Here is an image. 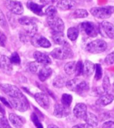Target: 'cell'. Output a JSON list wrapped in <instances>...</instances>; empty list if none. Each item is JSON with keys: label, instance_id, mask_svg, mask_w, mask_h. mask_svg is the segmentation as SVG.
<instances>
[{"label": "cell", "instance_id": "obj_1", "mask_svg": "<svg viewBox=\"0 0 114 128\" xmlns=\"http://www.w3.org/2000/svg\"><path fill=\"white\" fill-rule=\"evenodd\" d=\"M66 86L67 88L73 92H77L79 94H82L89 89L88 82L79 78H73L67 81L66 82Z\"/></svg>", "mask_w": 114, "mask_h": 128}, {"label": "cell", "instance_id": "obj_2", "mask_svg": "<svg viewBox=\"0 0 114 128\" xmlns=\"http://www.w3.org/2000/svg\"><path fill=\"white\" fill-rule=\"evenodd\" d=\"M19 23L23 26L25 34L30 37L36 35L37 32V26L33 20L29 17H21L18 20Z\"/></svg>", "mask_w": 114, "mask_h": 128}, {"label": "cell", "instance_id": "obj_3", "mask_svg": "<svg viewBox=\"0 0 114 128\" xmlns=\"http://www.w3.org/2000/svg\"><path fill=\"white\" fill-rule=\"evenodd\" d=\"M90 13L98 19H108L114 13V7H95L90 9Z\"/></svg>", "mask_w": 114, "mask_h": 128}, {"label": "cell", "instance_id": "obj_4", "mask_svg": "<svg viewBox=\"0 0 114 128\" xmlns=\"http://www.w3.org/2000/svg\"><path fill=\"white\" fill-rule=\"evenodd\" d=\"M50 54L53 58L57 60H65L71 58L73 56L71 49L67 45L62 46L59 48H56L51 52Z\"/></svg>", "mask_w": 114, "mask_h": 128}, {"label": "cell", "instance_id": "obj_5", "mask_svg": "<svg viewBox=\"0 0 114 128\" xmlns=\"http://www.w3.org/2000/svg\"><path fill=\"white\" fill-rule=\"evenodd\" d=\"M107 47H108L107 43L104 40L98 39L88 43L85 49L88 52L92 54H99L106 50Z\"/></svg>", "mask_w": 114, "mask_h": 128}, {"label": "cell", "instance_id": "obj_6", "mask_svg": "<svg viewBox=\"0 0 114 128\" xmlns=\"http://www.w3.org/2000/svg\"><path fill=\"white\" fill-rule=\"evenodd\" d=\"M9 102L11 106L19 111L24 112L29 109V102L24 95L19 98H9Z\"/></svg>", "mask_w": 114, "mask_h": 128}, {"label": "cell", "instance_id": "obj_7", "mask_svg": "<svg viewBox=\"0 0 114 128\" xmlns=\"http://www.w3.org/2000/svg\"><path fill=\"white\" fill-rule=\"evenodd\" d=\"M0 88L9 98H19L23 96L20 89L11 84H1Z\"/></svg>", "mask_w": 114, "mask_h": 128}, {"label": "cell", "instance_id": "obj_8", "mask_svg": "<svg viewBox=\"0 0 114 128\" xmlns=\"http://www.w3.org/2000/svg\"><path fill=\"white\" fill-rule=\"evenodd\" d=\"M79 28L89 37H96L99 32V27L91 22H83L79 24Z\"/></svg>", "mask_w": 114, "mask_h": 128}, {"label": "cell", "instance_id": "obj_9", "mask_svg": "<svg viewBox=\"0 0 114 128\" xmlns=\"http://www.w3.org/2000/svg\"><path fill=\"white\" fill-rule=\"evenodd\" d=\"M47 22L48 26L54 32H63L64 30V23L62 20L57 16L48 17Z\"/></svg>", "mask_w": 114, "mask_h": 128}, {"label": "cell", "instance_id": "obj_10", "mask_svg": "<svg viewBox=\"0 0 114 128\" xmlns=\"http://www.w3.org/2000/svg\"><path fill=\"white\" fill-rule=\"evenodd\" d=\"M99 31L105 38L114 39V25L109 22L104 21L101 23Z\"/></svg>", "mask_w": 114, "mask_h": 128}, {"label": "cell", "instance_id": "obj_11", "mask_svg": "<svg viewBox=\"0 0 114 128\" xmlns=\"http://www.w3.org/2000/svg\"><path fill=\"white\" fill-rule=\"evenodd\" d=\"M5 4L7 8L14 14L21 15L23 13L24 9L23 5L19 2L13 0H7Z\"/></svg>", "mask_w": 114, "mask_h": 128}, {"label": "cell", "instance_id": "obj_12", "mask_svg": "<svg viewBox=\"0 0 114 128\" xmlns=\"http://www.w3.org/2000/svg\"><path fill=\"white\" fill-rule=\"evenodd\" d=\"M31 43L34 46L37 47H42V48H50L51 46V43L49 40L44 36L40 35H35L31 37Z\"/></svg>", "mask_w": 114, "mask_h": 128}, {"label": "cell", "instance_id": "obj_13", "mask_svg": "<svg viewBox=\"0 0 114 128\" xmlns=\"http://www.w3.org/2000/svg\"><path fill=\"white\" fill-rule=\"evenodd\" d=\"M69 107H67L61 103H57L54 106V116L58 118H63L67 117L69 114Z\"/></svg>", "mask_w": 114, "mask_h": 128}, {"label": "cell", "instance_id": "obj_14", "mask_svg": "<svg viewBox=\"0 0 114 128\" xmlns=\"http://www.w3.org/2000/svg\"><path fill=\"white\" fill-rule=\"evenodd\" d=\"M35 101L39 105L45 109H48L50 107V101L48 95L44 92H37L34 95Z\"/></svg>", "mask_w": 114, "mask_h": 128}, {"label": "cell", "instance_id": "obj_15", "mask_svg": "<svg viewBox=\"0 0 114 128\" xmlns=\"http://www.w3.org/2000/svg\"><path fill=\"white\" fill-rule=\"evenodd\" d=\"M87 113V106L84 103H77L73 109V114L77 119L84 120Z\"/></svg>", "mask_w": 114, "mask_h": 128}, {"label": "cell", "instance_id": "obj_16", "mask_svg": "<svg viewBox=\"0 0 114 128\" xmlns=\"http://www.w3.org/2000/svg\"><path fill=\"white\" fill-rule=\"evenodd\" d=\"M33 57L35 59V61L41 64L42 65H48L52 63L50 56L48 54L40 51H35L33 54Z\"/></svg>", "mask_w": 114, "mask_h": 128}, {"label": "cell", "instance_id": "obj_17", "mask_svg": "<svg viewBox=\"0 0 114 128\" xmlns=\"http://www.w3.org/2000/svg\"><path fill=\"white\" fill-rule=\"evenodd\" d=\"M75 6L76 2L74 0H59L57 3V8L62 11L73 10Z\"/></svg>", "mask_w": 114, "mask_h": 128}, {"label": "cell", "instance_id": "obj_18", "mask_svg": "<svg viewBox=\"0 0 114 128\" xmlns=\"http://www.w3.org/2000/svg\"><path fill=\"white\" fill-rule=\"evenodd\" d=\"M114 100V96L113 94L107 93L102 95L99 99L96 101V105L98 107H105L110 105Z\"/></svg>", "mask_w": 114, "mask_h": 128}, {"label": "cell", "instance_id": "obj_19", "mask_svg": "<svg viewBox=\"0 0 114 128\" xmlns=\"http://www.w3.org/2000/svg\"><path fill=\"white\" fill-rule=\"evenodd\" d=\"M9 121L13 126L16 128H21L24 124V120L21 117L15 114H10L9 116Z\"/></svg>", "mask_w": 114, "mask_h": 128}, {"label": "cell", "instance_id": "obj_20", "mask_svg": "<svg viewBox=\"0 0 114 128\" xmlns=\"http://www.w3.org/2000/svg\"><path fill=\"white\" fill-rule=\"evenodd\" d=\"M95 69H96V65L93 62H91V61L85 60L83 64V74L85 77H89L93 74Z\"/></svg>", "mask_w": 114, "mask_h": 128}, {"label": "cell", "instance_id": "obj_21", "mask_svg": "<svg viewBox=\"0 0 114 128\" xmlns=\"http://www.w3.org/2000/svg\"><path fill=\"white\" fill-rule=\"evenodd\" d=\"M52 39L56 44L61 45V46H64V45L67 44V42L63 32H53Z\"/></svg>", "mask_w": 114, "mask_h": 128}, {"label": "cell", "instance_id": "obj_22", "mask_svg": "<svg viewBox=\"0 0 114 128\" xmlns=\"http://www.w3.org/2000/svg\"><path fill=\"white\" fill-rule=\"evenodd\" d=\"M37 74L40 80L44 82L51 76L52 74V70L51 68L44 66L40 70V71Z\"/></svg>", "mask_w": 114, "mask_h": 128}, {"label": "cell", "instance_id": "obj_23", "mask_svg": "<svg viewBox=\"0 0 114 128\" xmlns=\"http://www.w3.org/2000/svg\"><path fill=\"white\" fill-rule=\"evenodd\" d=\"M1 67L6 72H10L12 70V63L11 62L10 59L6 56H2L0 59Z\"/></svg>", "mask_w": 114, "mask_h": 128}, {"label": "cell", "instance_id": "obj_24", "mask_svg": "<svg viewBox=\"0 0 114 128\" xmlns=\"http://www.w3.org/2000/svg\"><path fill=\"white\" fill-rule=\"evenodd\" d=\"M27 6L29 10H31L32 12H33L35 14L39 15V16H42L44 14L43 11H42L44 6H40V5L37 4L35 3L32 2H28Z\"/></svg>", "mask_w": 114, "mask_h": 128}, {"label": "cell", "instance_id": "obj_25", "mask_svg": "<svg viewBox=\"0 0 114 128\" xmlns=\"http://www.w3.org/2000/svg\"><path fill=\"white\" fill-rule=\"evenodd\" d=\"M84 120L86 122V124H89L93 127L97 126L98 125V117L95 114L90 113V112H87L85 118H84Z\"/></svg>", "mask_w": 114, "mask_h": 128}, {"label": "cell", "instance_id": "obj_26", "mask_svg": "<svg viewBox=\"0 0 114 128\" xmlns=\"http://www.w3.org/2000/svg\"><path fill=\"white\" fill-rule=\"evenodd\" d=\"M76 65H77L76 61H71V62H69L67 64H65V65L64 66L65 72L68 75L74 74L75 73Z\"/></svg>", "mask_w": 114, "mask_h": 128}, {"label": "cell", "instance_id": "obj_27", "mask_svg": "<svg viewBox=\"0 0 114 128\" xmlns=\"http://www.w3.org/2000/svg\"><path fill=\"white\" fill-rule=\"evenodd\" d=\"M67 38L71 41H75L77 40L79 36V29L76 27H71L67 30Z\"/></svg>", "mask_w": 114, "mask_h": 128}, {"label": "cell", "instance_id": "obj_28", "mask_svg": "<svg viewBox=\"0 0 114 128\" xmlns=\"http://www.w3.org/2000/svg\"><path fill=\"white\" fill-rule=\"evenodd\" d=\"M66 80L62 76H57L54 78L53 81V86L56 88H62L63 86L66 85Z\"/></svg>", "mask_w": 114, "mask_h": 128}, {"label": "cell", "instance_id": "obj_29", "mask_svg": "<svg viewBox=\"0 0 114 128\" xmlns=\"http://www.w3.org/2000/svg\"><path fill=\"white\" fill-rule=\"evenodd\" d=\"M73 17L75 18H85L88 16V12L85 9H77L73 14Z\"/></svg>", "mask_w": 114, "mask_h": 128}, {"label": "cell", "instance_id": "obj_30", "mask_svg": "<svg viewBox=\"0 0 114 128\" xmlns=\"http://www.w3.org/2000/svg\"><path fill=\"white\" fill-rule=\"evenodd\" d=\"M72 100L73 97L71 94L65 93V94L62 95L61 101V104L62 105H63L67 107H69L71 103H72Z\"/></svg>", "mask_w": 114, "mask_h": 128}, {"label": "cell", "instance_id": "obj_31", "mask_svg": "<svg viewBox=\"0 0 114 128\" xmlns=\"http://www.w3.org/2000/svg\"><path fill=\"white\" fill-rule=\"evenodd\" d=\"M40 65H41V64L35 61V62H31L29 63V65H28V67H29V70L32 73L36 74L38 73L39 71H40V70L42 68H40Z\"/></svg>", "mask_w": 114, "mask_h": 128}, {"label": "cell", "instance_id": "obj_32", "mask_svg": "<svg viewBox=\"0 0 114 128\" xmlns=\"http://www.w3.org/2000/svg\"><path fill=\"white\" fill-rule=\"evenodd\" d=\"M102 88H103V90L104 91V92L107 94L110 91V88H111V84H110V78L108 76H106L104 78V80H103V83H102Z\"/></svg>", "mask_w": 114, "mask_h": 128}, {"label": "cell", "instance_id": "obj_33", "mask_svg": "<svg viewBox=\"0 0 114 128\" xmlns=\"http://www.w3.org/2000/svg\"><path fill=\"white\" fill-rule=\"evenodd\" d=\"M45 14L48 17H54V16H56V15L57 14V11L56 7L54 6H50L46 10Z\"/></svg>", "mask_w": 114, "mask_h": 128}, {"label": "cell", "instance_id": "obj_34", "mask_svg": "<svg viewBox=\"0 0 114 128\" xmlns=\"http://www.w3.org/2000/svg\"><path fill=\"white\" fill-rule=\"evenodd\" d=\"M0 26L3 29L8 30V24L7 22L6 18L1 9H0Z\"/></svg>", "mask_w": 114, "mask_h": 128}, {"label": "cell", "instance_id": "obj_35", "mask_svg": "<svg viewBox=\"0 0 114 128\" xmlns=\"http://www.w3.org/2000/svg\"><path fill=\"white\" fill-rule=\"evenodd\" d=\"M31 119L32 120V122H33V124L35 125V127L37 128H44L43 126H42V123L40 122V120H39V118L37 117V116L35 113H33V114H31Z\"/></svg>", "mask_w": 114, "mask_h": 128}, {"label": "cell", "instance_id": "obj_36", "mask_svg": "<svg viewBox=\"0 0 114 128\" xmlns=\"http://www.w3.org/2000/svg\"><path fill=\"white\" fill-rule=\"evenodd\" d=\"M11 62L12 63V64H19L21 63V59L19 54L17 52H13L12 54L11 55L10 58Z\"/></svg>", "mask_w": 114, "mask_h": 128}, {"label": "cell", "instance_id": "obj_37", "mask_svg": "<svg viewBox=\"0 0 114 128\" xmlns=\"http://www.w3.org/2000/svg\"><path fill=\"white\" fill-rule=\"evenodd\" d=\"M83 72V64L81 60H79L77 62L76 65V70H75V74L77 76H79L82 74Z\"/></svg>", "mask_w": 114, "mask_h": 128}, {"label": "cell", "instance_id": "obj_38", "mask_svg": "<svg viewBox=\"0 0 114 128\" xmlns=\"http://www.w3.org/2000/svg\"><path fill=\"white\" fill-rule=\"evenodd\" d=\"M103 72H102V66L100 64H96V74H95V78L96 80H100L102 76Z\"/></svg>", "mask_w": 114, "mask_h": 128}, {"label": "cell", "instance_id": "obj_39", "mask_svg": "<svg viewBox=\"0 0 114 128\" xmlns=\"http://www.w3.org/2000/svg\"><path fill=\"white\" fill-rule=\"evenodd\" d=\"M0 126L3 128H11L7 120L3 116H0Z\"/></svg>", "mask_w": 114, "mask_h": 128}, {"label": "cell", "instance_id": "obj_40", "mask_svg": "<svg viewBox=\"0 0 114 128\" xmlns=\"http://www.w3.org/2000/svg\"><path fill=\"white\" fill-rule=\"evenodd\" d=\"M105 62L107 64H114V51L107 56L105 58Z\"/></svg>", "mask_w": 114, "mask_h": 128}, {"label": "cell", "instance_id": "obj_41", "mask_svg": "<svg viewBox=\"0 0 114 128\" xmlns=\"http://www.w3.org/2000/svg\"><path fill=\"white\" fill-rule=\"evenodd\" d=\"M7 42V37L3 32L0 31V46L2 47L5 46Z\"/></svg>", "mask_w": 114, "mask_h": 128}, {"label": "cell", "instance_id": "obj_42", "mask_svg": "<svg viewBox=\"0 0 114 128\" xmlns=\"http://www.w3.org/2000/svg\"><path fill=\"white\" fill-rule=\"evenodd\" d=\"M102 128H114V122L108 121L103 124Z\"/></svg>", "mask_w": 114, "mask_h": 128}, {"label": "cell", "instance_id": "obj_43", "mask_svg": "<svg viewBox=\"0 0 114 128\" xmlns=\"http://www.w3.org/2000/svg\"><path fill=\"white\" fill-rule=\"evenodd\" d=\"M72 128H93V127L87 124H80L75 125Z\"/></svg>", "mask_w": 114, "mask_h": 128}, {"label": "cell", "instance_id": "obj_44", "mask_svg": "<svg viewBox=\"0 0 114 128\" xmlns=\"http://www.w3.org/2000/svg\"><path fill=\"white\" fill-rule=\"evenodd\" d=\"M57 0H40V2L44 5H49L53 4L54 3H56Z\"/></svg>", "mask_w": 114, "mask_h": 128}, {"label": "cell", "instance_id": "obj_45", "mask_svg": "<svg viewBox=\"0 0 114 128\" xmlns=\"http://www.w3.org/2000/svg\"><path fill=\"white\" fill-rule=\"evenodd\" d=\"M0 101H1L3 104H5V105H6L7 107H10V108L11 107V105L10 103H9V102L7 101L6 99H5V98H3V97H0Z\"/></svg>", "mask_w": 114, "mask_h": 128}, {"label": "cell", "instance_id": "obj_46", "mask_svg": "<svg viewBox=\"0 0 114 128\" xmlns=\"http://www.w3.org/2000/svg\"><path fill=\"white\" fill-rule=\"evenodd\" d=\"M48 128H60L58 126H56V125H54V124H50L49 126H48Z\"/></svg>", "mask_w": 114, "mask_h": 128}, {"label": "cell", "instance_id": "obj_47", "mask_svg": "<svg viewBox=\"0 0 114 128\" xmlns=\"http://www.w3.org/2000/svg\"><path fill=\"white\" fill-rule=\"evenodd\" d=\"M0 113H1L2 114H5V113L4 108L2 107V105L1 104H0Z\"/></svg>", "mask_w": 114, "mask_h": 128}, {"label": "cell", "instance_id": "obj_48", "mask_svg": "<svg viewBox=\"0 0 114 128\" xmlns=\"http://www.w3.org/2000/svg\"><path fill=\"white\" fill-rule=\"evenodd\" d=\"M0 128H3V127H1V126H0Z\"/></svg>", "mask_w": 114, "mask_h": 128}, {"label": "cell", "instance_id": "obj_49", "mask_svg": "<svg viewBox=\"0 0 114 128\" xmlns=\"http://www.w3.org/2000/svg\"><path fill=\"white\" fill-rule=\"evenodd\" d=\"M0 67H1V64H0Z\"/></svg>", "mask_w": 114, "mask_h": 128}, {"label": "cell", "instance_id": "obj_50", "mask_svg": "<svg viewBox=\"0 0 114 128\" xmlns=\"http://www.w3.org/2000/svg\"></svg>", "mask_w": 114, "mask_h": 128}, {"label": "cell", "instance_id": "obj_51", "mask_svg": "<svg viewBox=\"0 0 114 128\" xmlns=\"http://www.w3.org/2000/svg\"><path fill=\"white\" fill-rule=\"evenodd\" d=\"M88 1H91V0H88Z\"/></svg>", "mask_w": 114, "mask_h": 128}]
</instances>
